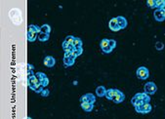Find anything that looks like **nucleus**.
<instances>
[{
	"label": "nucleus",
	"mask_w": 165,
	"mask_h": 119,
	"mask_svg": "<svg viewBox=\"0 0 165 119\" xmlns=\"http://www.w3.org/2000/svg\"><path fill=\"white\" fill-rule=\"evenodd\" d=\"M136 74H137V77L141 80H146L149 78V71L147 67H140L136 71Z\"/></svg>",
	"instance_id": "obj_1"
},
{
	"label": "nucleus",
	"mask_w": 165,
	"mask_h": 119,
	"mask_svg": "<svg viewBox=\"0 0 165 119\" xmlns=\"http://www.w3.org/2000/svg\"><path fill=\"white\" fill-rule=\"evenodd\" d=\"M27 85H29V87L31 88V89L33 91L37 86L41 85L40 84V81L38 80V78L36 77V75H32L31 77H27Z\"/></svg>",
	"instance_id": "obj_2"
},
{
	"label": "nucleus",
	"mask_w": 165,
	"mask_h": 119,
	"mask_svg": "<svg viewBox=\"0 0 165 119\" xmlns=\"http://www.w3.org/2000/svg\"><path fill=\"white\" fill-rule=\"evenodd\" d=\"M144 89H145V93L147 94V95H153L157 91V86L155 85V83L153 82H147L146 83V85H145Z\"/></svg>",
	"instance_id": "obj_3"
},
{
	"label": "nucleus",
	"mask_w": 165,
	"mask_h": 119,
	"mask_svg": "<svg viewBox=\"0 0 165 119\" xmlns=\"http://www.w3.org/2000/svg\"><path fill=\"white\" fill-rule=\"evenodd\" d=\"M151 105L149 103H144V105H140V106H135V109H136L137 112L139 113H143V114H146V113H149L151 111Z\"/></svg>",
	"instance_id": "obj_4"
},
{
	"label": "nucleus",
	"mask_w": 165,
	"mask_h": 119,
	"mask_svg": "<svg viewBox=\"0 0 165 119\" xmlns=\"http://www.w3.org/2000/svg\"><path fill=\"white\" fill-rule=\"evenodd\" d=\"M95 102H96V97H95V95L92 93L84 94V95L80 98V103H88L94 105Z\"/></svg>",
	"instance_id": "obj_5"
},
{
	"label": "nucleus",
	"mask_w": 165,
	"mask_h": 119,
	"mask_svg": "<svg viewBox=\"0 0 165 119\" xmlns=\"http://www.w3.org/2000/svg\"><path fill=\"white\" fill-rule=\"evenodd\" d=\"M35 75H36V77L38 78V80L40 81V84L43 86L44 88L46 87V86H48L49 79H48V77H47V75L45 74V73H43V72H37V73H35Z\"/></svg>",
	"instance_id": "obj_6"
},
{
	"label": "nucleus",
	"mask_w": 165,
	"mask_h": 119,
	"mask_svg": "<svg viewBox=\"0 0 165 119\" xmlns=\"http://www.w3.org/2000/svg\"><path fill=\"white\" fill-rule=\"evenodd\" d=\"M154 19L156 20L157 22H163L165 20V8L160 9V10H155L153 13Z\"/></svg>",
	"instance_id": "obj_7"
},
{
	"label": "nucleus",
	"mask_w": 165,
	"mask_h": 119,
	"mask_svg": "<svg viewBox=\"0 0 165 119\" xmlns=\"http://www.w3.org/2000/svg\"><path fill=\"white\" fill-rule=\"evenodd\" d=\"M133 98L138 101H143L144 103L151 102V97H149V95H147L146 93H137Z\"/></svg>",
	"instance_id": "obj_8"
},
{
	"label": "nucleus",
	"mask_w": 165,
	"mask_h": 119,
	"mask_svg": "<svg viewBox=\"0 0 165 119\" xmlns=\"http://www.w3.org/2000/svg\"><path fill=\"white\" fill-rule=\"evenodd\" d=\"M75 59L76 58L73 56V52H72V54L71 55V57H64V59H62V62H64V65L65 67H71V65H74V63H75Z\"/></svg>",
	"instance_id": "obj_9"
},
{
	"label": "nucleus",
	"mask_w": 165,
	"mask_h": 119,
	"mask_svg": "<svg viewBox=\"0 0 165 119\" xmlns=\"http://www.w3.org/2000/svg\"><path fill=\"white\" fill-rule=\"evenodd\" d=\"M43 63H44L45 67H53L55 65V64H56V60H55V58L52 57V56H47V57H45Z\"/></svg>",
	"instance_id": "obj_10"
},
{
	"label": "nucleus",
	"mask_w": 165,
	"mask_h": 119,
	"mask_svg": "<svg viewBox=\"0 0 165 119\" xmlns=\"http://www.w3.org/2000/svg\"><path fill=\"white\" fill-rule=\"evenodd\" d=\"M109 27L111 29L112 31H119L120 30V27L118 26V22L116 21V18H113L111 21L109 22Z\"/></svg>",
	"instance_id": "obj_11"
},
{
	"label": "nucleus",
	"mask_w": 165,
	"mask_h": 119,
	"mask_svg": "<svg viewBox=\"0 0 165 119\" xmlns=\"http://www.w3.org/2000/svg\"><path fill=\"white\" fill-rule=\"evenodd\" d=\"M124 99H125L124 94L122 93L121 91L117 90L116 95L114 96V98H113V99H112V102H113V103H120L123 102V101H124Z\"/></svg>",
	"instance_id": "obj_12"
},
{
	"label": "nucleus",
	"mask_w": 165,
	"mask_h": 119,
	"mask_svg": "<svg viewBox=\"0 0 165 119\" xmlns=\"http://www.w3.org/2000/svg\"><path fill=\"white\" fill-rule=\"evenodd\" d=\"M116 21H117V22H118V26H119V27H120V29H126L128 22H127V20L125 19L124 17H122V16L116 17Z\"/></svg>",
	"instance_id": "obj_13"
},
{
	"label": "nucleus",
	"mask_w": 165,
	"mask_h": 119,
	"mask_svg": "<svg viewBox=\"0 0 165 119\" xmlns=\"http://www.w3.org/2000/svg\"><path fill=\"white\" fill-rule=\"evenodd\" d=\"M106 93H107V89L104 87V86H99L96 89V95L100 98L106 97Z\"/></svg>",
	"instance_id": "obj_14"
},
{
	"label": "nucleus",
	"mask_w": 165,
	"mask_h": 119,
	"mask_svg": "<svg viewBox=\"0 0 165 119\" xmlns=\"http://www.w3.org/2000/svg\"><path fill=\"white\" fill-rule=\"evenodd\" d=\"M116 93H117V89H109V90H107L106 98L107 99V100L112 101V99L114 98V96L116 95Z\"/></svg>",
	"instance_id": "obj_15"
},
{
	"label": "nucleus",
	"mask_w": 165,
	"mask_h": 119,
	"mask_svg": "<svg viewBox=\"0 0 165 119\" xmlns=\"http://www.w3.org/2000/svg\"><path fill=\"white\" fill-rule=\"evenodd\" d=\"M81 107L82 109L84 111H86V112H90V111L93 110V107H94V105H92V103H81Z\"/></svg>",
	"instance_id": "obj_16"
},
{
	"label": "nucleus",
	"mask_w": 165,
	"mask_h": 119,
	"mask_svg": "<svg viewBox=\"0 0 165 119\" xmlns=\"http://www.w3.org/2000/svg\"><path fill=\"white\" fill-rule=\"evenodd\" d=\"M37 37H38V33L33 32V31H31V30H29V31H27V40H29V42L35 41Z\"/></svg>",
	"instance_id": "obj_17"
},
{
	"label": "nucleus",
	"mask_w": 165,
	"mask_h": 119,
	"mask_svg": "<svg viewBox=\"0 0 165 119\" xmlns=\"http://www.w3.org/2000/svg\"><path fill=\"white\" fill-rule=\"evenodd\" d=\"M82 45H83L82 40L79 38V37H75V38H74V41H73L74 49H77V48H82Z\"/></svg>",
	"instance_id": "obj_18"
},
{
	"label": "nucleus",
	"mask_w": 165,
	"mask_h": 119,
	"mask_svg": "<svg viewBox=\"0 0 165 119\" xmlns=\"http://www.w3.org/2000/svg\"><path fill=\"white\" fill-rule=\"evenodd\" d=\"M37 38H38L39 41L45 42L50 38V34H46V33H42V32H40V33H38V37H37Z\"/></svg>",
	"instance_id": "obj_19"
},
{
	"label": "nucleus",
	"mask_w": 165,
	"mask_h": 119,
	"mask_svg": "<svg viewBox=\"0 0 165 119\" xmlns=\"http://www.w3.org/2000/svg\"><path fill=\"white\" fill-rule=\"evenodd\" d=\"M155 8L157 10L165 8V0H155Z\"/></svg>",
	"instance_id": "obj_20"
},
{
	"label": "nucleus",
	"mask_w": 165,
	"mask_h": 119,
	"mask_svg": "<svg viewBox=\"0 0 165 119\" xmlns=\"http://www.w3.org/2000/svg\"><path fill=\"white\" fill-rule=\"evenodd\" d=\"M41 31L42 33H46V34H50V31H51V27L49 24H43L41 26Z\"/></svg>",
	"instance_id": "obj_21"
},
{
	"label": "nucleus",
	"mask_w": 165,
	"mask_h": 119,
	"mask_svg": "<svg viewBox=\"0 0 165 119\" xmlns=\"http://www.w3.org/2000/svg\"><path fill=\"white\" fill-rule=\"evenodd\" d=\"M29 30L33 31V32H36V33H40L41 27H38V26H35V24H31V26L29 27Z\"/></svg>",
	"instance_id": "obj_22"
},
{
	"label": "nucleus",
	"mask_w": 165,
	"mask_h": 119,
	"mask_svg": "<svg viewBox=\"0 0 165 119\" xmlns=\"http://www.w3.org/2000/svg\"><path fill=\"white\" fill-rule=\"evenodd\" d=\"M109 39H107V38H104L102 40V41L100 42V47H101V49L103 50L109 46Z\"/></svg>",
	"instance_id": "obj_23"
},
{
	"label": "nucleus",
	"mask_w": 165,
	"mask_h": 119,
	"mask_svg": "<svg viewBox=\"0 0 165 119\" xmlns=\"http://www.w3.org/2000/svg\"><path fill=\"white\" fill-rule=\"evenodd\" d=\"M82 53H83V48H77V49H74L73 56L75 58H77V57H79L80 55H82Z\"/></svg>",
	"instance_id": "obj_24"
},
{
	"label": "nucleus",
	"mask_w": 165,
	"mask_h": 119,
	"mask_svg": "<svg viewBox=\"0 0 165 119\" xmlns=\"http://www.w3.org/2000/svg\"><path fill=\"white\" fill-rule=\"evenodd\" d=\"M74 38H75V37H74V36H72V35H69V36H67V37H66V39H65V41L67 42V43H69V44H72V45H73Z\"/></svg>",
	"instance_id": "obj_25"
},
{
	"label": "nucleus",
	"mask_w": 165,
	"mask_h": 119,
	"mask_svg": "<svg viewBox=\"0 0 165 119\" xmlns=\"http://www.w3.org/2000/svg\"><path fill=\"white\" fill-rule=\"evenodd\" d=\"M147 5L149 8H155V0H147Z\"/></svg>",
	"instance_id": "obj_26"
},
{
	"label": "nucleus",
	"mask_w": 165,
	"mask_h": 119,
	"mask_svg": "<svg viewBox=\"0 0 165 119\" xmlns=\"http://www.w3.org/2000/svg\"><path fill=\"white\" fill-rule=\"evenodd\" d=\"M155 48H156V50H158V51H161V50H163V48H164V44L162 42H156Z\"/></svg>",
	"instance_id": "obj_27"
},
{
	"label": "nucleus",
	"mask_w": 165,
	"mask_h": 119,
	"mask_svg": "<svg viewBox=\"0 0 165 119\" xmlns=\"http://www.w3.org/2000/svg\"><path fill=\"white\" fill-rule=\"evenodd\" d=\"M109 46L111 48V49H114L116 47V41L113 39H109Z\"/></svg>",
	"instance_id": "obj_28"
},
{
	"label": "nucleus",
	"mask_w": 165,
	"mask_h": 119,
	"mask_svg": "<svg viewBox=\"0 0 165 119\" xmlns=\"http://www.w3.org/2000/svg\"><path fill=\"white\" fill-rule=\"evenodd\" d=\"M43 90H44V87H43V86H42V85H39V86H37V87H36L33 91H34V92H35V93H37V94H41V92H42V91H43Z\"/></svg>",
	"instance_id": "obj_29"
},
{
	"label": "nucleus",
	"mask_w": 165,
	"mask_h": 119,
	"mask_svg": "<svg viewBox=\"0 0 165 119\" xmlns=\"http://www.w3.org/2000/svg\"><path fill=\"white\" fill-rule=\"evenodd\" d=\"M49 94H50V91H49L48 89H44V90L41 92L40 95L42 96V97H48Z\"/></svg>",
	"instance_id": "obj_30"
},
{
	"label": "nucleus",
	"mask_w": 165,
	"mask_h": 119,
	"mask_svg": "<svg viewBox=\"0 0 165 119\" xmlns=\"http://www.w3.org/2000/svg\"><path fill=\"white\" fill-rule=\"evenodd\" d=\"M112 50H113V49H111V48L109 47V46H107V48H105V49L102 50V51H103L104 53H106V54H109V53L112 52Z\"/></svg>",
	"instance_id": "obj_31"
},
{
	"label": "nucleus",
	"mask_w": 165,
	"mask_h": 119,
	"mask_svg": "<svg viewBox=\"0 0 165 119\" xmlns=\"http://www.w3.org/2000/svg\"><path fill=\"white\" fill-rule=\"evenodd\" d=\"M33 69H34V67L31 64L27 65V70H33Z\"/></svg>",
	"instance_id": "obj_32"
},
{
	"label": "nucleus",
	"mask_w": 165,
	"mask_h": 119,
	"mask_svg": "<svg viewBox=\"0 0 165 119\" xmlns=\"http://www.w3.org/2000/svg\"><path fill=\"white\" fill-rule=\"evenodd\" d=\"M27 119H32L31 117H27Z\"/></svg>",
	"instance_id": "obj_33"
}]
</instances>
